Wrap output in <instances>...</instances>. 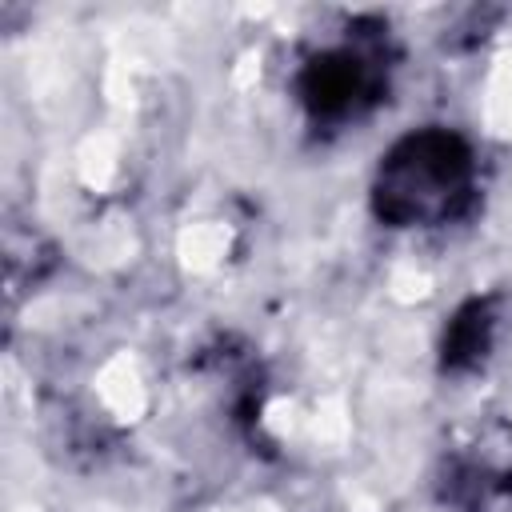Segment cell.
<instances>
[{
	"instance_id": "cell-1",
	"label": "cell",
	"mask_w": 512,
	"mask_h": 512,
	"mask_svg": "<svg viewBox=\"0 0 512 512\" xmlns=\"http://www.w3.org/2000/svg\"><path fill=\"white\" fill-rule=\"evenodd\" d=\"M476 200V156L452 128L400 136L376 168L372 212L392 228H436L460 220Z\"/></svg>"
},
{
	"instance_id": "cell-3",
	"label": "cell",
	"mask_w": 512,
	"mask_h": 512,
	"mask_svg": "<svg viewBox=\"0 0 512 512\" xmlns=\"http://www.w3.org/2000/svg\"><path fill=\"white\" fill-rule=\"evenodd\" d=\"M496 340V300L492 296H472L464 300L448 328H444V340H440V368L444 372H468L476 368L488 348Z\"/></svg>"
},
{
	"instance_id": "cell-2",
	"label": "cell",
	"mask_w": 512,
	"mask_h": 512,
	"mask_svg": "<svg viewBox=\"0 0 512 512\" xmlns=\"http://www.w3.org/2000/svg\"><path fill=\"white\" fill-rule=\"evenodd\" d=\"M388 92V56L380 40L356 32L348 44L324 48L296 72V96L316 124H348L372 112Z\"/></svg>"
}]
</instances>
